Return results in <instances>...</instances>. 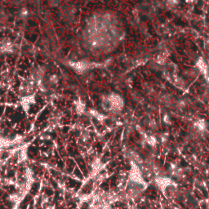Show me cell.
Returning a JSON list of instances; mask_svg holds the SVG:
<instances>
[{"mask_svg": "<svg viewBox=\"0 0 209 209\" xmlns=\"http://www.w3.org/2000/svg\"><path fill=\"white\" fill-rule=\"evenodd\" d=\"M187 1H188V2H193L194 0H187Z\"/></svg>", "mask_w": 209, "mask_h": 209, "instance_id": "3957f363", "label": "cell"}, {"mask_svg": "<svg viewBox=\"0 0 209 209\" xmlns=\"http://www.w3.org/2000/svg\"><path fill=\"white\" fill-rule=\"evenodd\" d=\"M179 1L180 0H168L167 1V4L168 7H174V6L177 5L179 3Z\"/></svg>", "mask_w": 209, "mask_h": 209, "instance_id": "7a4b0ae2", "label": "cell"}, {"mask_svg": "<svg viewBox=\"0 0 209 209\" xmlns=\"http://www.w3.org/2000/svg\"><path fill=\"white\" fill-rule=\"evenodd\" d=\"M196 66H197V68L199 69V71H200L201 73H204V75H207L208 69L207 64H206V62L204 61V60L203 58H199L198 61H197Z\"/></svg>", "mask_w": 209, "mask_h": 209, "instance_id": "6da1fadb", "label": "cell"}]
</instances>
